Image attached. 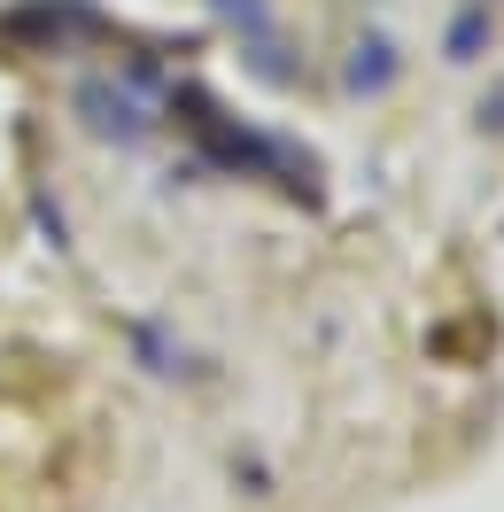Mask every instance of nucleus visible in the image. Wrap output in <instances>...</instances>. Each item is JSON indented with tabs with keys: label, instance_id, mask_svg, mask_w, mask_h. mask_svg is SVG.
Wrapping results in <instances>:
<instances>
[{
	"label": "nucleus",
	"instance_id": "obj_1",
	"mask_svg": "<svg viewBox=\"0 0 504 512\" xmlns=\"http://www.w3.org/2000/svg\"><path fill=\"white\" fill-rule=\"evenodd\" d=\"M388 78H396V63H388V39L357 47V63H349V94H380Z\"/></svg>",
	"mask_w": 504,
	"mask_h": 512
},
{
	"label": "nucleus",
	"instance_id": "obj_2",
	"mask_svg": "<svg viewBox=\"0 0 504 512\" xmlns=\"http://www.w3.org/2000/svg\"><path fill=\"white\" fill-rule=\"evenodd\" d=\"M481 39H489V8H466V16L450 24L442 47H450V63H473V47H481Z\"/></svg>",
	"mask_w": 504,
	"mask_h": 512
},
{
	"label": "nucleus",
	"instance_id": "obj_3",
	"mask_svg": "<svg viewBox=\"0 0 504 512\" xmlns=\"http://www.w3.org/2000/svg\"><path fill=\"white\" fill-rule=\"evenodd\" d=\"M481 125H497V132H504V94H497V101H481Z\"/></svg>",
	"mask_w": 504,
	"mask_h": 512
}]
</instances>
